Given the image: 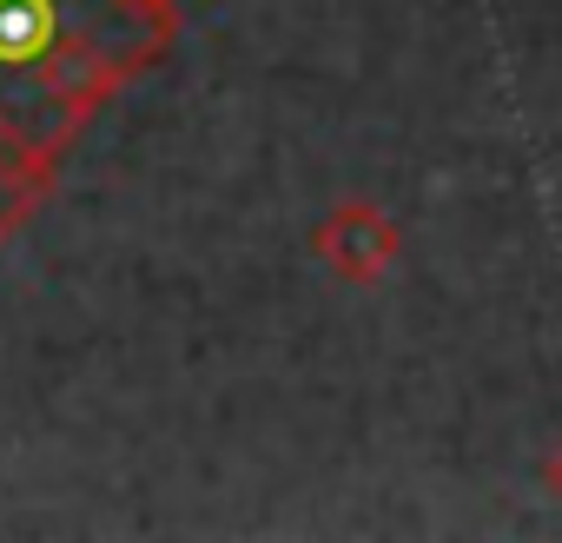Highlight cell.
Returning <instances> with one entry per match:
<instances>
[{"mask_svg":"<svg viewBox=\"0 0 562 543\" xmlns=\"http://www.w3.org/2000/svg\"><path fill=\"white\" fill-rule=\"evenodd\" d=\"M391 245H397V232L378 219V212H364V206H351V212H338L325 232H318V252L345 272V279H371V272L391 258Z\"/></svg>","mask_w":562,"mask_h":543,"instance_id":"1","label":"cell"},{"mask_svg":"<svg viewBox=\"0 0 562 543\" xmlns=\"http://www.w3.org/2000/svg\"><path fill=\"white\" fill-rule=\"evenodd\" d=\"M60 14L54 0H0V67H27L54 47Z\"/></svg>","mask_w":562,"mask_h":543,"instance_id":"2","label":"cell"}]
</instances>
